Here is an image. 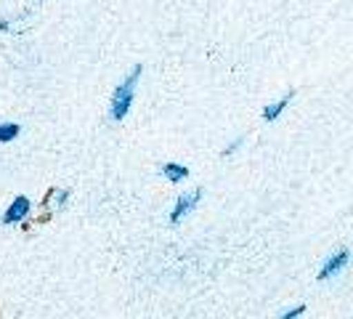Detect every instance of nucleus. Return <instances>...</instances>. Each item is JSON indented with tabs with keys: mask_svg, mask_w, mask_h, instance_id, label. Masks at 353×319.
I'll use <instances>...</instances> for the list:
<instances>
[{
	"mask_svg": "<svg viewBox=\"0 0 353 319\" xmlns=\"http://www.w3.org/2000/svg\"><path fill=\"white\" fill-rule=\"evenodd\" d=\"M141 75H143L141 64H133V67L128 70V75L114 86L112 96H109V120L120 123V120H125V117L130 115L133 102H136V88H139Z\"/></svg>",
	"mask_w": 353,
	"mask_h": 319,
	"instance_id": "f257e3e1",
	"label": "nucleus"
},
{
	"mask_svg": "<svg viewBox=\"0 0 353 319\" xmlns=\"http://www.w3.org/2000/svg\"><path fill=\"white\" fill-rule=\"evenodd\" d=\"M202 189L196 186V189H189V192H183V195H178L176 205H173V211H170V224L178 226L183 218H189V213L196 211V205H199V200H202Z\"/></svg>",
	"mask_w": 353,
	"mask_h": 319,
	"instance_id": "f03ea898",
	"label": "nucleus"
},
{
	"mask_svg": "<svg viewBox=\"0 0 353 319\" xmlns=\"http://www.w3.org/2000/svg\"><path fill=\"white\" fill-rule=\"evenodd\" d=\"M30 211H32V200L27 195H19L11 200V205L6 208V213H3V224L6 226H14V224H21L27 215H30Z\"/></svg>",
	"mask_w": 353,
	"mask_h": 319,
	"instance_id": "7ed1b4c3",
	"label": "nucleus"
},
{
	"mask_svg": "<svg viewBox=\"0 0 353 319\" xmlns=\"http://www.w3.org/2000/svg\"><path fill=\"white\" fill-rule=\"evenodd\" d=\"M348 261H351V253H348L345 248L337 250V253H332V255L324 261V266L319 269L316 280H319V282H324V280H332L335 274H340V271L348 266Z\"/></svg>",
	"mask_w": 353,
	"mask_h": 319,
	"instance_id": "20e7f679",
	"label": "nucleus"
},
{
	"mask_svg": "<svg viewBox=\"0 0 353 319\" xmlns=\"http://www.w3.org/2000/svg\"><path fill=\"white\" fill-rule=\"evenodd\" d=\"M295 99V90H287V93H282L279 99H274V102H268V104L263 106V112H261V117H263L265 123H274V120H279L282 117V112L290 106V102Z\"/></svg>",
	"mask_w": 353,
	"mask_h": 319,
	"instance_id": "39448f33",
	"label": "nucleus"
},
{
	"mask_svg": "<svg viewBox=\"0 0 353 319\" xmlns=\"http://www.w3.org/2000/svg\"><path fill=\"white\" fill-rule=\"evenodd\" d=\"M159 173L168 178L170 184H181V181L189 178V168H186L183 162H173V160H170V162H162V165H159Z\"/></svg>",
	"mask_w": 353,
	"mask_h": 319,
	"instance_id": "423d86ee",
	"label": "nucleus"
},
{
	"mask_svg": "<svg viewBox=\"0 0 353 319\" xmlns=\"http://www.w3.org/2000/svg\"><path fill=\"white\" fill-rule=\"evenodd\" d=\"M19 133H21V125L19 123H11V120H6V123H0V144H11L19 139Z\"/></svg>",
	"mask_w": 353,
	"mask_h": 319,
	"instance_id": "0eeeda50",
	"label": "nucleus"
},
{
	"mask_svg": "<svg viewBox=\"0 0 353 319\" xmlns=\"http://www.w3.org/2000/svg\"><path fill=\"white\" fill-rule=\"evenodd\" d=\"M17 21L14 19H0V35H17Z\"/></svg>",
	"mask_w": 353,
	"mask_h": 319,
	"instance_id": "6e6552de",
	"label": "nucleus"
},
{
	"mask_svg": "<svg viewBox=\"0 0 353 319\" xmlns=\"http://www.w3.org/2000/svg\"><path fill=\"white\" fill-rule=\"evenodd\" d=\"M242 144H245V136H236L234 142H229L226 146H223V152H221V155H223V157H231V155H234V152H236Z\"/></svg>",
	"mask_w": 353,
	"mask_h": 319,
	"instance_id": "1a4fd4ad",
	"label": "nucleus"
},
{
	"mask_svg": "<svg viewBox=\"0 0 353 319\" xmlns=\"http://www.w3.org/2000/svg\"><path fill=\"white\" fill-rule=\"evenodd\" d=\"M51 197H53V200H56V202H53L56 208H64V202L70 200V192H67V189H53Z\"/></svg>",
	"mask_w": 353,
	"mask_h": 319,
	"instance_id": "9d476101",
	"label": "nucleus"
},
{
	"mask_svg": "<svg viewBox=\"0 0 353 319\" xmlns=\"http://www.w3.org/2000/svg\"><path fill=\"white\" fill-rule=\"evenodd\" d=\"M303 311H305V306H295V309H290V311L282 314L279 319H298V317H303Z\"/></svg>",
	"mask_w": 353,
	"mask_h": 319,
	"instance_id": "9b49d317",
	"label": "nucleus"
},
{
	"mask_svg": "<svg viewBox=\"0 0 353 319\" xmlns=\"http://www.w3.org/2000/svg\"><path fill=\"white\" fill-rule=\"evenodd\" d=\"M32 3H40V0H32Z\"/></svg>",
	"mask_w": 353,
	"mask_h": 319,
	"instance_id": "f8f14e48",
	"label": "nucleus"
}]
</instances>
